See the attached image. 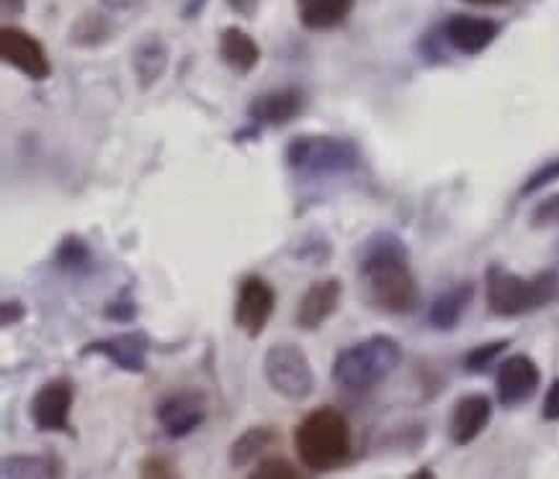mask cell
<instances>
[{
    "label": "cell",
    "instance_id": "cell-1",
    "mask_svg": "<svg viewBox=\"0 0 559 479\" xmlns=\"http://www.w3.org/2000/svg\"><path fill=\"white\" fill-rule=\"evenodd\" d=\"M358 276L367 286L369 302L386 314H411L420 302L411 253L394 232H377L364 242Z\"/></svg>",
    "mask_w": 559,
    "mask_h": 479
},
{
    "label": "cell",
    "instance_id": "cell-2",
    "mask_svg": "<svg viewBox=\"0 0 559 479\" xmlns=\"http://www.w3.org/2000/svg\"><path fill=\"white\" fill-rule=\"evenodd\" d=\"M350 448L354 433L348 418L333 405L314 407L294 428V452L299 464L314 475L343 467L350 459Z\"/></svg>",
    "mask_w": 559,
    "mask_h": 479
},
{
    "label": "cell",
    "instance_id": "cell-3",
    "mask_svg": "<svg viewBox=\"0 0 559 479\" xmlns=\"http://www.w3.org/2000/svg\"><path fill=\"white\" fill-rule=\"evenodd\" d=\"M487 310L496 318H523L559 297V271L547 268L532 278H523L500 263H490L485 271Z\"/></svg>",
    "mask_w": 559,
    "mask_h": 479
},
{
    "label": "cell",
    "instance_id": "cell-4",
    "mask_svg": "<svg viewBox=\"0 0 559 479\" xmlns=\"http://www.w3.org/2000/svg\"><path fill=\"white\" fill-rule=\"evenodd\" d=\"M284 163L299 181H328L361 168V149L338 134H297L284 149Z\"/></svg>",
    "mask_w": 559,
    "mask_h": 479
},
{
    "label": "cell",
    "instance_id": "cell-5",
    "mask_svg": "<svg viewBox=\"0 0 559 479\" xmlns=\"http://www.w3.org/2000/svg\"><path fill=\"white\" fill-rule=\"evenodd\" d=\"M400 363H403V346L392 335L377 333L338 350L331 376L338 387L361 395L379 387Z\"/></svg>",
    "mask_w": 559,
    "mask_h": 479
},
{
    "label": "cell",
    "instance_id": "cell-6",
    "mask_svg": "<svg viewBox=\"0 0 559 479\" xmlns=\"http://www.w3.org/2000/svg\"><path fill=\"white\" fill-rule=\"evenodd\" d=\"M263 376L278 397L305 403L314 392V369L299 343L278 340L263 356Z\"/></svg>",
    "mask_w": 559,
    "mask_h": 479
},
{
    "label": "cell",
    "instance_id": "cell-7",
    "mask_svg": "<svg viewBox=\"0 0 559 479\" xmlns=\"http://www.w3.org/2000/svg\"><path fill=\"white\" fill-rule=\"evenodd\" d=\"M75 384L68 376L47 379L28 399V420L39 433H64L78 439L73 428Z\"/></svg>",
    "mask_w": 559,
    "mask_h": 479
},
{
    "label": "cell",
    "instance_id": "cell-8",
    "mask_svg": "<svg viewBox=\"0 0 559 479\" xmlns=\"http://www.w3.org/2000/svg\"><path fill=\"white\" fill-rule=\"evenodd\" d=\"M155 420L170 441L189 439L206 420V395L197 387H181L157 399Z\"/></svg>",
    "mask_w": 559,
    "mask_h": 479
},
{
    "label": "cell",
    "instance_id": "cell-9",
    "mask_svg": "<svg viewBox=\"0 0 559 479\" xmlns=\"http://www.w3.org/2000/svg\"><path fill=\"white\" fill-rule=\"evenodd\" d=\"M276 312V289L263 276H246L238 286L235 297L233 320L235 327L248 335L250 340H258L271 323Z\"/></svg>",
    "mask_w": 559,
    "mask_h": 479
},
{
    "label": "cell",
    "instance_id": "cell-10",
    "mask_svg": "<svg viewBox=\"0 0 559 479\" xmlns=\"http://www.w3.org/2000/svg\"><path fill=\"white\" fill-rule=\"evenodd\" d=\"M0 57L5 65L19 70L34 83L47 81L52 75V60H49L45 45L19 26L5 24L0 28Z\"/></svg>",
    "mask_w": 559,
    "mask_h": 479
},
{
    "label": "cell",
    "instance_id": "cell-11",
    "mask_svg": "<svg viewBox=\"0 0 559 479\" xmlns=\"http://www.w3.org/2000/svg\"><path fill=\"white\" fill-rule=\"evenodd\" d=\"M150 348H153V338L145 331H129L111 335V338L88 340L81 348V359L104 356L106 361L121 371H127V374H145Z\"/></svg>",
    "mask_w": 559,
    "mask_h": 479
},
{
    "label": "cell",
    "instance_id": "cell-12",
    "mask_svg": "<svg viewBox=\"0 0 559 479\" xmlns=\"http://www.w3.org/2000/svg\"><path fill=\"white\" fill-rule=\"evenodd\" d=\"M542 384V369L528 354H513L500 361L496 374V395L498 403L506 407H515L528 403Z\"/></svg>",
    "mask_w": 559,
    "mask_h": 479
},
{
    "label": "cell",
    "instance_id": "cell-13",
    "mask_svg": "<svg viewBox=\"0 0 559 479\" xmlns=\"http://www.w3.org/2000/svg\"><path fill=\"white\" fill-rule=\"evenodd\" d=\"M343 299V282L335 276L318 278L307 286V291L299 299L297 310H294V327L302 333L320 331L328 320L338 312Z\"/></svg>",
    "mask_w": 559,
    "mask_h": 479
},
{
    "label": "cell",
    "instance_id": "cell-14",
    "mask_svg": "<svg viewBox=\"0 0 559 479\" xmlns=\"http://www.w3.org/2000/svg\"><path fill=\"white\" fill-rule=\"evenodd\" d=\"M305 91L299 85H286V88L258 93L253 101L248 104V119L258 130L266 127H286L294 119L302 117L305 111Z\"/></svg>",
    "mask_w": 559,
    "mask_h": 479
},
{
    "label": "cell",
    "instance_id": "cell-15",
    "mask_svg": "<svg viewBox=\"0 0 559 479\" xmlns=\"http://www.w3.org/2000/svg\"><path fill=\"white\" fill-rule=\"evenodd\" d=\"M500 24L492 19L467 16V13H456L443 21L441 37L451 49L462 55H479L485 52L492 41L498 39Z\"/></svg>",
    "mask_w": 559,
    "mask_h": 479
},
{
    "label": "cell",
    "instance_id": "cell-16",
    "mask_svg": "<svg viewBox=\"0 0 559 479\" xmlns=\"http://www.w3.org/2000/svg\"><path fill=\"white\" fill-rule=\"evenodd\" d=\"M492 420V399L485 392H469L456 399L454 410L449 415V439L456 446H469Z\"/></svg>",
    "mask_w": 559,
    "mask_h": 479
},
{
    "label": "cell",
    "instance_id": "cell-17",
    "mask_svg": "<svg viewBox=\"0 0 559 479\" xmlns=\"http://www.w3.org/2000/svg\"><path fill=\"white\" fill-rule=\"evenodd\" d=\"M170 62V49L166 39L157 37V34H147L142 37L132 49V70L134 81H138V88L142 93L153 91L157 83L163 81Z\"/></svg>",
    "mask_w": 559,
    "mask_h": 479
},
{
    "label": "cell",
    "instance_id": "cell-18",
    "mask_svg": "<svg viewBox=\"0 0 559 479\" xmlns=\"http://www.w3.org/2000/svg\"><path fill=\"white\" fill-rule=\"evenodd\" d=\"M222 62L233 70L235 75H250L261 65V45L250 37L246 28L240 26H227L222 28L219 41H217Z\"/></svg>",
    "mask_w": 559,
    "mask_h": 479
},
{
    "label": "cell",
    "instance_id": "cell-19",
    "mask_svg": "<svg viewBox=\"0 0 559 479\" xmlns=\"http://www.w3.org/2000/svg\"><path fill=\"white\" fill-rule=\"evenodd\" d=\"M472 297H475V284L472 282L454 284L451 289L441 291L431 302V307H428V325L439 333L454 331L462 323L464 312L469 310Z\"/></svg>",
    "mask_w": 559,
    "mask_h": 479
},
{
    "label": "cell",
    "instance_id": "cell-20",
    "mask_svg": "<svg viewBox=\"0 0 559 479\" xmlns=\"http://www.w3.org/2000/svg\"><path fill=\"white\" fill-rule=\"evenodd\" d=\"M282 441V431L274 423H258L242 431L238 439L229 443L227 462L233 469H242L248 464H255L271 446Z\"/></svg>",
    "mask_w": 559,
    "mask_h": 479
},
{
    "label": "cell",
    "instance_id": "cell-21",
    "mask_svg": "<svg viewBox=\"0 0 559 479\" xmlns=\"http://www.w3.org/2000/svg\"><path fill=\"white\" fill-rule=\"evenodd\" d=\"M356 0H294L299 24L307 32H331L346 24V19L354 11Z\"/></svg>",
    "mask_w": 559,
    "mask_h": 479
},
{
    "label": "cell",
    "instance_id": "cell-22",
    "mask_svg": "<svg viewBox=\"0 0 559 479\" xmlns=\"http://www.w3.org/2000/svg\"><path fill=\"white\" fill-rule=\"evenodd\" d=\"M3 479H55L64 475V464L57 454H13L3 456Z\"/></svg>",
    "mask_w": 559,
    "mask_h": 479
},
{
    "label": "cell",
    "instance_id": "cell-23",
    "mask_svg": "<svg viewBox=\"0 0 559 479\" xmlns=\"http://www.w3.org/2000/svg\"><path fill=\"white\" fill-rule=\"evenodd\" d=\"M55 266L62 271V274L85 278L96 271V253H93L91 242L83 238V235H64V238L57 242L55 248Z\"/></svg>",
    "mask_w": 559,
    "mask_h": 479
},
{
    "label": "cell",
    "instance_id": "cell-24",
    "mask_svg": "<svg viewBox=\"0 0 559 479\" xmlns=\"http://www.w3.org/2000/svg\"><path fill=\"white\" fill-rule=\"evenodd\" d=\"M114 34H117V26H114L109 13L85 11L83 16L70 26L68 41L81 49H96V47H104L106 41H111Z\"/></svg>",
    "mask_w": 559,
    "mask_h": 479
},
{
    "label": "cell",
    "instance_id": "cell-25",
    "mask_svg": "<svg viewBox=\"0 0 559 479\" xmlns=\"http://www.w3.org/2000/svg\"><path fill=\"white\" fill-rule=\"evenodd\" d=\"M508 346H511V340L506 338L487 340L483 346H475L467 356H464V371H467V374H485V371L506 354Z\"/></svg>",
    "mask_w": 559,
    "mask_h": 479
},
{
    "label": "cell",
    "instance_id": "cell-26",
    "mask_svg": "<svg viewBox=\"0 0 559 479\" xmlns=\"http://www.w3.org/2000/svg\"><path fill=\"white\" fill-rule=\"evenodd\" d=\"M140 314V304L132 295V286H124L117 297L109 299L104 307V318L111 320V323H132Z\"/></svg>",
    "mask_w": 559,
    "mask_h": 479
},
{
    "label": "cell",
    "instance_id": "cell-27",
    "mask_svg": "<svg viewBox=\"0 0 559 479\" xmlns=\"http://www.w3.org/2000/svg\"><path fill=\"white\" fill-rule=\"evenodd\" d=\"M253 479H297L302 477V469H297L289 459L284 456H266L255 464V469L250 471Z\"/></svg>",
    "mask_w": 559,
    "mask_h": 479
},
{
    "label": "cell",
    "instance_id": "cell-28",
    "mask_svg": "<svg viewBox=\"0 0 559 479\" xmlns=\"http://www.w3.org/2000/svg\"><path fill=\"white\" fill-rule=\"evenodd\" d=\"M557 181H559V157H555V160H549V163H544L542 168H536L534 173L528 176L526 181H523V185L519 189V196L521 199L534 196V194H539V191H544L547 185L557 183Z\"/></svg>",
    "mask_w": 559,
    "mask_h": 479
},
{
    "label": "cell",
    "instance_id": "cell-29",
    "mask_svg": "<svg viewBox=\"0 0 559 479\" xmlns=\"http://www.w3.org/2000/svg\"><path fill=\"white\" fill-rule=\"evenodd\" d=\"M333 255V248L331 242H328L325 235H320V238H312V235H307V238L299 240L297 250H294V259L297 261H310L312 263H328Z\"/></svg>",
    "mask_w": 559,
    "mask_h": 479
},
{
    "label": "cell",
    "instance_id": "cell-30",
    "mask_svg": "<svg viewBox=\"0 0 559 479\" xmlns=\"http://www.w3.org/2000/svg\"><path fill=\"white\" fill-rule=\"evenodd\" d=\"M532 227L534 230H555L559 227V194L544 196L532 212Z\"/></svg>",
    "mask_w": 559,
    "mask_h": 479
},
{
    "label": "cell",
    "instance_id": "cell-31",
    "mask_svg": "<svg viewBox=\"0 0 559 479\" xmlns=\"http://www.w3.org/2000/svg\"><path fill=\"white\" fill-rule=\"evenodd\" d=\"M140 477L145 479H170L178 477V469L174 459H168L166 454H150L140 464Z\"/></svg>",
    "mask_w": 559,
    "mask_h": 479
},
{
    "label": "cell",
    "instance_id": "cell-32",
    "mask_svg": "<svg viewBox=\"0 0 559 479\" xmlns=\"http://www.w3.org/2000/svg\"><path fill=\"white\" fill-rule=\"evenodd\" d=\"M28 314V307L24 304V299H3V304H0V323L3 327H11V325H19L24 323Z\"/></svg>",
    "mask_w": 559,
    "mask_h": 479
},
{
    "label": "cell",
    "instance_id": "cell-33",
    "mask_svg": "<svg viewBox=\"0 0 559 479\" xmlns=\"http://www.w3.org/2000/svg\"><path fill=\"white\" fill-rule=\"evenodd\" d=\"M542 418L549 420V423H557L559 420V379L549 384L547 390V397H544V405H542Z\"/></svg>",
    "mask_w": 559,
    "mask_h": 479
},
{
    "label": "cell",
    "instance_id": "cell-34",
    "mask_svg": "<svg viewBox=\"0 0 559 479\" xmlns=\"http://www.w3.org/2000/svg\"><path fill=\"white\" fill-rule=\"evenodd\" d=\"M227 9L233 13H238V16L253 21L258 9H261V0H225Z\"/></svg>",
    "mask_w": 559,
    "mask_h": 479
},
{
    "label": "cell",
    "instance_id": "cell-35",
    "mask_svg": "<svg viewBox=\"0 0 559 479\" xmlns=\"http://www.w3.org/2000/svg\"><path fill=\"white\" fill-rule=\"evenodd\" d=\"M147 0H102L104 9L109 11H121V13H129V11H138L145 5Z\"/></svg>",
    "mask_w": 559,
    "mask_h": 479
},
{
    "label": "cell",
    "instance_id": "cell-36",
    "mask_svg": "<svg viewBox=\"0 0 559 479\" xmlns=\"http://www.w3.org/2000/svg\"><path fill=\"white\" fill-rule=\"evenodd\" d=\"M206 3H210V0H183V5H181V19H183V21L199 19V16H202V13H204Z\"/></svg>",
    "mask_w": 559,
    "mask_h": 479
},
{
    "label": "cell",
    "instance_id": "cell-37",
    "mask_svg": "<svg viewBox=\"0 0 559 479\" xmlns=\"http://www.w3.org/2000/svg\"><path fill=\"white\" fill-rule=\"evenodd\" d=\"M0 9H3V13H24L26 0H0Z\"/></svg>",
    "mask_w": 559,
    "mask_h": 479
},
{
    "label": "cell",
    "instance_id": "cell-38",
    "mask_svg": "<svg viewBox=\"0 0 559 479\" xmlns=\"http://www.w3.org/2000/svg\"><path fill=\"white\" fill-rule=\"evenodd\" d=\"M472 5H503L506 0H467Z\"/></svg>",
    "mask_w": 559,
    "mask_h": 479
},
{
    "label": "cell",
    "instance_id": "cell-39",
    "mask_svg": "<svg viewBox=\"0 0 559 479\" xmlns=\"http://www.w3.org/2000/svg\"><path fill=\"white\" fill-rule=\"evenodd\" d=\"M413 477H433V471L431 469H420V471H415Z\"/></svg>",
    "mask_w": 559,
    "mask_h": 479
}]
</instances>
